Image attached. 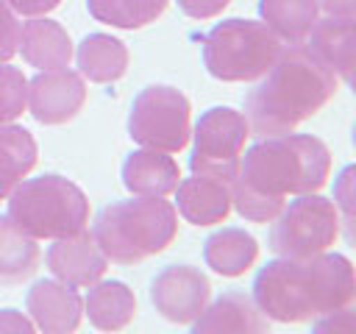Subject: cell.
Returning <instances> with one entry per match:
<instances>
[{"label": "cell", "mask_w": 356, "mask_h": 334, "mask_svg": "<svg viewBox=\"0 0 356 334\" xmlns=\"http://www.w3.org/2000/svg\"><path fill=\"white\" fill-rule=\"evenodd\" d=\"M250 295L267 320L303 323L353 303V264L348 256L331 250L306 259L278 256L256 273Z\"/></svg>", "instance_id": "6da1fadb"}, {"label": "cell", "mask_w": 356, "mask_h": 334, "mask_svg": "<svg viewBox=\"0 0 356 334\" xmlns=\"http://www.w3.org/2000/svg\"><path fill=\"white\" fill-rule=\"evenodd\" d=\"M339 78L317 61L306 45H286L275 64L245 97V120L253 136H281L314 117L334 95Z\"/></svg>", "instance_id": "7a4b0ae2"}, {"label": "cell", "mask_w": 356, "mask_h": 334, "mask_svg": "<svg viewBox=\"0 0 356 334\" xmlns=\"http://www.w3.org/2000/svg\"><path fill=\"white\" fill-rule=\"evenodd\" d=\"M331 173V150L320 136L312 134H281L261 136L256 145L242 150L239 173L234 181L264 195L281 198L317 192Z\"/></svg>", "instance_id": "3957f363"}, {"label": "cell", "mask_w": 356, "mask_h": 334, "mask_svg": "<svg viewBox=\"0 0 356 334\" xmlns=\"http://www.w3.org/2000/svg\"><path fill=\"white\" fill-rule=\"evenodd\" d=\"M92 237L108 262L139 264L172 245L178 237V212L164 198L134 195L131 200L108 203L97 214Z\"/></svg>", "instance_id": "277c9868"}, {"label": "cell", "mask_w": 356, "mask_h": 334, "mask_svg": "<svg viewBox=\"0 0 356 334\" xmlns=\"http://www.w3.org/2000/svg\"><path fill=\"white\" fill-rule=\"evenodd\" d=\"M8 200V220L33 239H58L89 228V198L64 175L22 178Z\"/></svg>", "instance_id": "5b68a950"}, {"label": "cell", "mask_w": 356, "mask_h": 334, "mask_svg": "<svg viewBox=\"0 0 356 334\" xmlns=\"http://www.w3.org/2000/svg\"><path fill=\"white\" fill-rule=\"evenodd\" d=\"M286 45L261 19H222L203 39V64L225 84L259 81Z\"/></svg>", "instance_id": "8992f818"}, {"label": "cell", "mask_w": 356, "mask_h": 334, "mask_svg": "<svg viewBox=\"0 0 356 334\" xmlns=\"http://www.w3.org/2000/svg\"><path fill=\"white\" fill-rule=\"evenodd\" d=\"M270 223V250L286 259H306L328 250L342 225L337 206L317 192L295 195Z\"/></svg>", "instance_id": "52a82bcc"}, {"label": "cell", "mask_w": 356, "mask_h": 334, "mask_svg": "<svg viewBox=\"0 0 356 334\" xmlns=\"http://www.w3.org/2000/svg\"><path fill=\"white\" fill-rule=\"evenodd\" d=\"M189 134L192 106L181 89L153 84L134 97L128 114V136L139 148L178 153L189 145Z\"/></svg>", "instance_id": "ba28073f"}, {"label": "cell", "mask_w": 356, "mask_h": 334, "mask_svg": "<svg viewBox=\"0 0 356 334\" xmlns=\"http://www.w3.org/2000/svg\"><path fill=\"white\" fill-rule=\"evenodd\" d=\"M250 136L248 120L231 106H214L200 114L192 125V156L189 167L197 175H211L220 181H234L239 173V159Z\"/></svg>", "instance_id": "9c48e42d"}, {"label": "cell", "mask_w": 356, "mask_h": 334, "mask_svg": "<svg viewBox=\"0 0 356 334\" xmlns=\"http://www.w3.org/2000/svg\"><path fill=\"white\" fill-rule=\"evenodd\" d=\"M211 301V281L200 267L170 264L150 284V303L156 312L178 326H189Z\"/></svg>", "instance_id": "30bf717a"}, {"label": "cell", "mask_w": 356, "mask_h": 334, "mask_svg": "<svg viewBox=\"0 0 356 334\" xmlns=\"http://www.w3.org/2000/svg\"><path fill=\"white\" fill-rule=\"evenodd\" d=\"M86 103V81L78 70H39L28 81V111L42 125L70 122Z\"/></svg>", "instance_id": "8fae6325"}, {"label": "cell", "mask_w": 356, "mask_h": 334, "mask_svg": "<svg viewBox=\"0 0 356 334\" xmlns=\"http://www.w3.org/2000/svg\"><path fill=\"white\" fill-rule=\"evenodd\" d=\"M44 262H47V270L53 273V278H58L75 289H86L89 284L103 278L108 270V259L97 248L89 228L53 239V245L44 253Z\"/></svg>", "instance_id": "7c38bea8"}, {"label": "cell", "mask_w": 356, "mask_h": 334, "mask_svg": "<svg viewBox=\"0 0 356 334\" xmlns=\"http://www.w3.org/2000/svg\"><path fill=\"white\" fill-rule=\"evenodd\" d=\"M25 309L33 326L44 334H70L83 320V298L75 287L58 278L33 281L25 295Z\"/></svg>", "instance_id": "4fadbf2b"}, {"label": "cell", "mask_w": 356, "mask_h": 334, "mask_svg": "<svg viewBox=\"0 0 356 334\" xmlns=\"http://www.w3.org/2000/svg\"><path fill=\"white\" fill-rule=\"evenodd\" d=\"M189 326L195 334H261L270 328V320L261 315L253 295L222 292L209 301Z\"/></svg>", "instance_id": "5bb4252c"}, {"label": "cell", "mask_w": 356, "mask_h": 334, "mask_svg": "<svg viewBox=\"0 0 356 334\" xmlns=\"http://www.w3.org/2000/svg\"><path fill=\"white\" fill-rule=\"evenodd\" d=\"M17 53H22V61L36 70H61L72 61V39L67 28L50 17H28L19 22V42Z\"/></svg>", "instance_id": "9a60e30c"}, {"label": "cell", "mask_w": 356, "mask_h": 334, "mask_svg": "<svg viewBox=\"0 0 356 334\" xmlns=\"http://www.w3.org/2000/svg\"><path fill=\"white\" fill-rule=\"evenodd\" d=\"M175 212L192 225H217L231 214V184L192 173L175 186Z\"/></svg>", "instance_id": "2e32d148"}, {"label": "cell", "mask_w": 356, "mask_h": 334, "mask_svg": "<svg viewBox=\"0 0 356 334\" xmlns=\"http://www.w3.org/2000/svg\"><path fill=\"white\" fill-rule=\"evenodd\" d=\"M178 181H181V170L172 153L139 148L128 153V159L122 161V184L131 195L167 198L175 192Z\"/></svg>", "instance_id": "e0dca14e"}, {"label": "cell", "mask_w": 356, "mask_h": 334, "mask_svg": "<svg viewBox=\"0 0 356 334\" xmlns=\"http://www.w3.org/2000/svg\"><path fill=\"white\" fill-rule=\"evenodd\" d=\"M353 19H337V17H317L314 28L306 36V50L323 61L342 84H350L353 78V61H356V47H353Z\"/></svg>", "instance_id": "ac0fdd59"}, {"label": "cell", "mask_w": 356, "mask_h": 334, "mask_svg": "<svg viewBox=\"0 0 356 334\" xmlns=\"http://www.w3.org/2000/svg\"><path fill=\"white\" fill-rule=\"evenodd\" d=\"M83 298V315L89 323L100 331H120L136 317V295L125 281H103L97 278L95 284L86 287Z\"/></svg>", "instance_id": "d6986e66"}, {"label": "cell", "mask_w": 356, "mask_h": 334, "mask_svg": "<svg viewBox=\"0 0 356 334\" xmlns=\"http://www.w3.org/2000/svg\"><path fill=\"white\" fill-rule=\"evenodd\" d=\"M72 56L78 61V72L83 75V81H92V84H111L122 78L131 58L128 47L108 33L83 36Z\"/></svg>", "instance_id": "ffe728a7"}, {"label": "cell", "mask_w": 356, "mask_h": 334, "mask_svg": "<svg viewBox=\"0 0 356 334\" xmlns=\"http://www.w3.org/2000/svg\"><path fill=\"white\" fill-rule=\"evenodd\" d=\"M256 256H259V242L245 228H220L203 242L206 267H211L217 276L225 278H236L245 270H250Z\"/></svg>", "instance_id": "44dd1931"}, {"label": "cell", "mask_w": 356, "mask_h": 334, "mask_svg": "<svg viewBox=\"0 0 356 334\" xmlns=\"http://www.w3.org/2000/svg\"><path fill=\"white\" fill-rule=\"evenodd\" d=\"M42 262L39 239L19 231L8 214L0 217V284H22L36 273Z\"/></svg>", "instance_id": "7402d4cb"}, {"label": "cell", "mask_w": 356, "mask_h": 334, "mask_svg": "<svg viewBox=\"0 0 356 334\" xmlns=\"http://www.w3.org/2000/svg\"><path fill=\"white\" fill-rule=\"evenodd\" d=\"M36 156L39 148L28 128L17 122L0 125V200H6L11 189L33 170Z\"/></svg>", "instance_id": "603a6c76"}, {"label": "cell", "mask_w": 356, "mask_h": 334, "mask_svg": "<svg viewBox=\"0 0 356 334\" xmlns=\"http://www.w3.org/2000/svg\"><path fill=\"white\" fill-rule=\"evenodd\" d=\"M259 17L284 45H303L320 8L317 0H259Z\"/></svg>", "instance_id": "cb8c5ba5"}, {"label": "cell", "mask_w": 356, "mask_h": 334, "mask_svg": "<svg viewBox=\"0 0 356 334\" xmlns=\"http://www.w3.org/2000/svg\"><path fill=\"white\" fill-rule=\"evenodd\" d=\"M170 0H86L89 14L111 28L120 31H136L150 22H156Z\"/></svg>", "instance_id": "d4e9b609"}, {"label": "cell", "mask_w": 356, "mask_h": 334, "mask_svg": "<svg viewBox=\"0 0 356 334\" xmlns=\"http://www.w3.org/2000/svg\"><path fill=\"white\" fill-rule=\"evenodd\" d=\"M28 109V78L8 61L0 64V125L14 122Z\"/></svg>", "instance_id": "484cf974"}, {"label": "cell", "mask_w": 356, "mask_h": 334, "mask_svg": "<svg viewBox=\"0 0 356 334\" xmlns=\"http://www.w3.org/2000/svg\"><path fill=\"white\" fill-rule=\"evenodd\" d=\"M353 175H356V167L353 164H348L337 175V181H334V200H331L337 206V212L342 214V223L348 228V237H350V225H353Z\"/></svg>", "instance_id": "4316f807"}, {"label": "cell", "mask_w": 356, "mask_h": 334, "mask_svg": "<svg viewBox=\"0 0 356 334\" xmlns=\"http://www.w3.org/2000/svg\"><path fill=\"white\" fill-rule=\"evenodd\" d=\"M312 320H314L312 328L317 334H353V328H356V317H353L350 306H339V309L323 312V315H317Z\"/></svg>", "instance_id": "83f0119b"}, {"label": "cell", "mask_w": 356, "mask_h": 334, "mask_svg": "<svg viewBox=\"0 0 356 334\" xmlns=\"http://www.w3.org/2000/svg\"><path fill=\"white\" fill-rule=\"evenodd\" d=\"M19 42V19L17 14L0 0V64L11 61Z\"/></svg>", "instance_id": "f1b7e54d"}, {"label": "cell", "mask_w": 356, "mask_h": 334, "mask_svg": "<svg viewBox=\"0 0 356 334\" xmlns=\"http://www.w3.org/2000/svg\"><path fill=\"white\" fill-rule=\"evenodd\" d=\"M178 8L192 19H211L228 8L231 0H175Z\"/></svg>", "instance_id": "f546056e"}, {"label": "cell", "mask_w": 356, "mask_h": 334, "mask_svg": "<svg viewBox=\"0 0 356 334\" xmlns=\"http://www.w3.org/2000/svg\"><path fill=\"white\" fill-rule=\"evenodd\" d=\"M36 326L28 315L17 309H0V334H33Z\"/></svg>", "instance_id": "4dcf8cb0"}, {"label": "cell", "mask_w": 356, "mask_h": 334, "mask_svg": "<svg viewBox=\"0 0 356 334\" xmlns=\"http://www.w3.org/2000/svg\"><path fill=\"white\" fill-rule=\"evenodd\" d=\"M3 3L14 14H22V17H42L61 6V0H3Z\"/></svg>", "instance_id": "1f68e13d"}, {"label": "cell", "mask_w": 356, "mask_h": 334, "mask_svg": "<svg viewBox=\"0 0 356 334\" xmlns=\"http://www.w3.org/2000/svg\"><path fill=\"white\" fill-rule=\"evenodd\" d=\"M317 8L325 17H337V19H353L356 17V0H317Z\"/></svg>", "instance_id": "d6a6232c"}]
</instances>
